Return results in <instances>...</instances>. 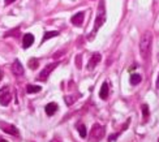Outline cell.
Instances as JSON below:
<instances>
[{
  "label": "cell",
  "instance_id": "cell-1",
  "mask_svg": "<svg viewBox=\"0 0 159 142\" xmlns=\"http://www.w3.org/2000/svg\"><path fill=\"white\" fill-rule=\"evenodd\" d=\"M151 44H153V34L150 31H145L140 40V53L143 60H148L151 52Z\"/></svg>",
  "mask_w": 159,
  "mask_h": 142
},
{
  "label": "cell",
  "instance_id": "cell-2",
  "mask_svg": "<svg viewBox=\"0 0 159 142\" xmlns=\"http://www.w3.org/2000/svg\"><path fill=\"white\" fill-rule=\"evenodd\" d=\"M106 22V8H104V3L101 2L99 3V12H98V16L95 18V22H94V28L91 30V34L88 35V39L89 40H93L97 34V31L99 30L103 26V24Z\"/></svg>",
  "mask_w": 159,
  "mask_h": 142
},
{
  "label": "cell",
  "instance_id": "cell-3",
  "mask_svg": "<svg viewBox=\"0 0 159 142\" xmlns=\"http://www.w3.org/2000/svg\"><path fill=\"white\" fill-rule=\"evenodd\" d=\"M106 134V129L104 126H102L101 124H94L90 131V142H99Z\"/></svg>",
  "mask_w": 159,
  "mask_h": 142
},
{
  "label": "cell",
  "instance_id": "cell-4",
  "mask_svg": "<svg viewBox=\"0 0 159 142\" xmlns=\"http://www.w3.org/2000/svg\"><path fill=\"white\" fill-rule=\"evenodd\" d=\"M12 100V95L9 93V89L7 86H4L3 89H0V103L3 106H8Z\"/></svg>",
  "mask_w": 159,
  "mask_h": 142
},
{
  "label": "cell",
  "instance_id": "cell-5",
  "mask_svg": "<svg viewBox=\"0 0 159 142\" xmlns=\"http://www.w3.org/2000/svg\"><path fill=\"white\" fill-rule=\"evenodd\" d=\"M59 65V63H51V64H48L47 66H46V68L41 72V74H39V76H38V80L39 81H46V80H47V77L50 76V74H51V72L52 71H54L55 68H56V66Z\"/></svg>",
  "mask_w": 159,
  "mask_h": 142
},
{
  "label": "cell",
  "instance_id": "cell-6",
  "mask_svg": "<svg viewBox=\"0 0 159 142\" xmlns=\"http://www.w3.org/2000/svg\"><path fill=\"white\" fill-rule=\"evenodd\" d=\"M101 60H102V55L101 53H98V52H94L91 55V57H90V60H89V64H88V69L89 71H93L95 68V66L101 63Z\"/></svg>",
  "mask_w": 159,
  "mask_h": 142
},
{
  "label": "cell",
  "instance_id": "cell-7",
  "mask_svg": "<svg viewBox=\"0 0 159 142\" xmlns=\"http://www.w3.org/2000/svg\"><path fill=\"white\" fill-rule=\"evenodd\" d=\"M84 18H85V13L84 12H78L70 18V22L73 24L75 26H81L82 22H84Z\"/></svg>",
  "mask_w": 159,
  "mask_h": 142
},
{
  "label": "cell",
  "instance_id": "cell-8",
  "mask_svg": "<svg viewBox=\"0 0 159 142\" xmlns=\"http://www.w3.org/2000/svg\"><path fill=\"white\" fill-rule=\"evenodd\" d=\"M12 72L16 74V76H22L24 74V66L21 65V63L18 60H15L12 64Z\"/></svg>",
  "mask_w": 159,
  "mask_h": 142
},
{
  "label": "cell",
  "instance_id": "cell-9",
  "mask_svg": "<svg viewBox=\"0 0 159 142\" xmlns=\"http://www.w3.org/2000/svg\"><path fill=\"white\" fill-rule=\"evenodd\" d=\"M33 43H34V35L30 34V33L25 34L24 39H22V47L24 48H29V47H31Z\"/></svg>",
  "mask_w": 159,
  "mask_h": 142
},
{
  "label": "cell",
  "instance_id": "cell-10",
  "mask_svg": "<svg viewBox=\"0 0 159 142\" xmlns=\"http://www.w3.org/2000/svg\"><path fill=\"white\" fill-rule=\"evenodd\" d=\"M108 91H110L108 84H107V82H103V84H102V87H101V91H99V97H101V99H103V100L107 99Z\"/></svg>",
  "mask_w": 159,
  "mask_h": 142
},
{
  "label": "cell",
  "instance_id": "cell-11",
  "mask_svg": "<svg viewBox=\"0 0 159 142\" xmlns=\"http://www.w3.org/2000/svg\"><path fill=\"white\" fill-rule=\"evenodd\" d=\"M44 111H46V113L48 115V116H52V115H54L56 111H57V104L56 103H48L47 106L44 107Z\"/></svg>",
  "mask_w": 159,
  "mask_h": 142
},
{
  "label": "cell",
  "instance_id": "cell-12",
  "mask_svg": "<svg viewBox=\"0 0 159 142\" xmlns=\"http://www.w3.org/2000/svg\"><path fill=\"white\" fill-rule=\"evenodd\" d=\"M2 129L9 134H13V136H18V131L16 129V126H13V125H3Z\"/></svg>",
  "mask_w": 159,
  "mask_h": 142
},
{
  "label": "cell",
  "instance_id": "cell-13",
  "mask_svg": "<svg viewBox=\"0 0 159 142\" xmlns=\"http://www.w3.org/2000/svg\"><path fill=\"white\" fill-rule=\"evenodd\" d=\"M142 81V77H141V74H138V73H133L130 76V84L132 85H138Z\"/></svg>",
  "mask_w": 159,
  "mask_h": 142
},
{
  "label": "cell",
  "instance_id": "cell-14",
  "mask_svg": "<svg viewBox=\"0 0 159 142\" xmlns=\"http://www.w3.org/2000/svg\"><path fill=\"white\" fill-rule=\"evenodd\" d=\"M42 87L38 86V85H28V87H26V91H28V94H34V93H38L41 91Z\"/></svg>",
  "mask_w": 159,
  "mask_h": 142
},
{
  "label": "cell",
  "instance_id": "cell-15",
  "mask_svg": "<svg viewBox=\"0 0 159 142\" xmlns=\"http://www.w3.org/2000/svg\"><path fill=\"white\" fill-rule=\"evenodd\" d=\"M57 35H59V33H57V31H47V33H44L43 39H42V43H43V42H46L47 39H51V38L57 37Z\"/></svg>",
  "mask_w": 159,
  "mask_h": 142
},
{
  "label": "cell",
  "instance_id": "cell-16",
  "mask_svg": "<svg viewBox=\"0 0 159 142\" xmlns=\"http://www.w3.org/2000/svg\"><path fill=\"white\" fill-rule=\"evenodd\" d=\"M38 65H39V62H38V59H35V57H33V59H30L29 60V68L30 69H37L38 68Z\"/></svg>",
  "mask_w": 159,
  "mask_h": 142
},
{
  "label": "cell",
  "instance_id": "cell-17",
  "mask_svg": "<svg viewBox=\"0 0 159 142\" xmlns=\"http://www.w3.org/2000/svg\"><path fill=\"white\" fill-rule=\"evenodd\" d=\"M78 133H80V136H81L82 138H86V136H88V132H86V128L85 125H78Z\"/></svg>",
  "mask_w": 159,
  "mask_h": 142
},
{
  "label": "cell",
  "instance_id": "cell-18",
  "mask_svg": "<svg viewBox=\"0 0 159 142\" xmlns=\"http://www.w3.org/2000/svg\"><path fill=\"white\" fill-rule=\"evenodd\" d=\"M141 110H142V113H143V116H145V119H148V117H149V115H150V112H149V107H148V104H142V107H141Z\"/></svg>",
  "mask_w": 159,
  "mask_h": 142
},
{
  "label": "cell",
  "instance_id": "cell-19",
  "mask_svg": "<svg viewBox=\"0 0 159 142\" xmlns=\"http://www.w3.org/2000/svg\"><path fill=\"white\" fill-rule=\"evenodd\" d=\"M13 2H16V0H5V5H9V4H12Z\"/></svg>",
  "mask_w": 159,
  "mask_h": 142
},
{
  "label": "cell",
  "instance_id": "cell-20",
  "mask_svg": "<svg viewBox=\"0 0 159 142\" xmlns=\"http://www.w3.org/2000/svg\"><path fill=\"white\" fill-rule=\"evenodd\" d=\"M2 78H3V72L0 71V81H2Z\"/></svg>",
  "mask_w": 159,
  "mask_h": 142
},
{
  "label": "cell",
  "instance_id": "cell-21",
  "mask_svg": "<svg viewBox=\"0 0 159 142\" xmlns=\"http://www.w3.org/2000/svg\"><path fill=\"white\" fill-rule=\"evenodd\" d=\"M157 87H159V77H158V80H157Z\"/></svg>",
  "mask_w": 159,
  "mask_h": 142
},
{
  "label": "cell",
  "instance_id": "cell-22",
  "mask_svg": "<svg viewBox=\"0 0 159 142\" xmlns=\"http://www.w3.org/2000/svg\"><path fill=\"white\" fill-rule=\"evenodd\" d=\"M0 142H7V141H4V140H2V141H0Z\"/></svg>",
  "mask_w": 159,
  "mask_h": 142
},
{
  "label": "cell",
  "instance_id": "cell-23",
  "mask_svg": "<svg viewBox=\"0 0 159 142\" xmlns=\"http://www.w3.org/2000/svg\"><path fill=\"white\" fill-rule=\"evenodd\" d=\"M158 142H159V141H158Z\"/></svg>",
  "mask_w": 159,
  "mask_h": 142
}]
</instances>
